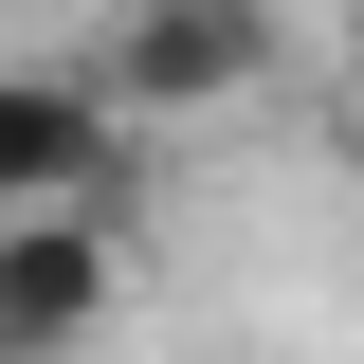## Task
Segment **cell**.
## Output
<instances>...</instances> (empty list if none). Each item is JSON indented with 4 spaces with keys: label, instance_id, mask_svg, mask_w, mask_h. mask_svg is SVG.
Wrapping results in <instances>:
<instances>
[{
    "label": "cell",
    "instance_id": "cell-1",
    "mask_svg": "<svg viewBox=\"0 0 364 364\" xmlns=\"http://www.w3.org/2000/svg\"><path fill=\"white\" fill-rule=\"evenodd\" d=\"M128 128H200V109H255L273 91V0H109L91 37Z\"/></svg>",
    "mask_w": 364,
    "mask_h": 364
},
{
    "label": "cell",
    "instance_id": "cell-2",
    "mask_svg": "<svg viewBox=\"0 0 364 364\" xmlns=\"http://www.w3.org/2000/svg\"><path fill=\"white\" fill-rule=\"evenodd\" d=\"M128 310V200H18L0 219V364L91 346Z\"/></svg>",
    "mask_w": 364,
    "mask_h": 364
},
{
    "label": "cell",
    "instance_id": "cell-3",
    "mask_svg": "<svg viewBox=\"0 0 364 364\" xmlns=\"http://www.w3.org/2000/svg\"><path fill=\"white\" fill-rule=\"evenodd\" d=\"M18 200H128V109H109V73L0 55V219H18Z\"/></svg>",
    "mask_w": 364,
    "mask_h": 364
},
{
    "label": "cell",
    "instance_id": "cell-4",
    "mask_svg": "<svg viewBox=\"0 0 364 364\" xmlns=\"http://www.w3.org/2000/svg\"><path fill=\"white\" fill-rule=\"evenodd\" d=\"M328 73H346V109H364V0H346V37H328Z\"/></svg>",
    "mask_w": 364,
    "mask_h": 364
}]
</instances>
